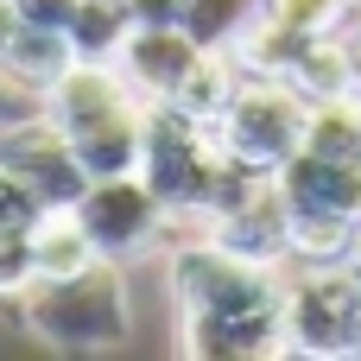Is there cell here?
I'll return each instance as SVG.
<instances>
[{"label":"cell","mask_w":361,"mask_h":361,"mask_svg":"<svg viewBox=\"0 0 361 361\" xmlns=\"http://www.w3.org/2000/svg\"><path fill=\"white\" fill-rule=\"evenodd\" d=\"M171 292H178L190 355L235 361L286 349V324H279L286 273L279 267H260L222 241H184L171 254Z\"/></svg>","instance_id":"6da1fadb"},{"label":"cell","mask_w":361,"mask_h":361,"mask_svg":"<svg viewBox=\"0 0 361 361\" xmlns=\"http://www.w3.org/2000/svg\"><path fill=\"white\" fill-rule=\"evenodd\" d=\"M44 114H51V127L70 140V152L82 159L89 178L140 171L146 102H140V89H133L114 63H89V57H76V63L51 82Z\"/></svg>","instance_id":"7a4b0ae2"},{"label":"cell","mask_w":361,"mask_h":361,"mask_svg":"<svg viewBox=\"0 0 361 361\" xmlns=\"http://www.w3.org/2000/svg\"><path fill=\"white\" fill-rule=\"evenodd\" d=\"M19 317L38 343L89 355V349H114L127 336V286H121V260H95L70 279H32L19 292Z\"/></svg>","instance_id":"3957f363"},{"label":"cell","mask_w":361,"mask_h":361,"mask_svg":"<svg viewBox=\"0 0 361 361\" xmlns=\"http://www.w3.org/2000/svg\"><path fill=\"white\" fill-rule=\"evenodd\" d=\"M216 127V146L235 159V165H247V171H279L298 146H305V127H311V102L286 82V76H273V70H241V82H235V95H228V108L209 121Z\"/></svg>","instance_id":"277c9868"},{"label":"cell","mask_w":361,"mask_h":361,"mask_svg":"<svg viewBox=\"0 0 361 361\" xmlns=\"http://www.w3.org/2000/svg\"><path fill=\"white\" fill-rule=\"evenodd\" d=\"M286 292H279V324L286 349L305 355H355V273L343 260H279Z\"/></svg>","instance_id":"5b68a950"},{"label":"cell","mask_w":361,"mask_h":361,"mask_svg":"<svg viewBox=\"0 0 361 361\" xmlns=\"http://www.w3.org/2000/svg\"><path fill=\"white\" fill-rule=\"evenodd\" d=\"M70 216L82 222V235L95 241L102 260H140L146 247L165 241V203L146 190L140 171H121V178H89L82 197L70 203Z\"/></svg>","instance_id":"8992f818"},{"label":"cell","mask_w":361,"mask_h":361,"mask_svg":"<svg viewBox=\"0 0 361 361\" xmlns=\"http://www.w3.org/2000/svg\"><path fill=\"white\" fill-rule=\"evenodd\" d=\"M0 165L38 197V209H70V203L82 197V184H89L82 159L70 152V140L51 127L44 108H38V114H19V121L0 127Z\"/></svg>","instance_id":"52a82bcc"},{"label":"cell","mask_w":361,"mask_h":361,"mask_svg":"<svg viewBox=\"0 0 361 361\" xmlns=\"http://www.w3.org/2000/svg\"><path fill=\"white\" fill-rule=\"evenodd\" d=\"M70 63H76L70 32L38 25V19H25L19 6L0 0V89H13L19 102H38V108H44L51 82H57Z\"/></svg>","instance_id":"ba28073f"},{"label":"cell","mask_w":361,"mask_h":361,"mask_svg":"<svg viewBox=\"0 0 361 361\" xmlns=\"http://www.w3.org/2000/svg\"><path fill=\"white\" fill-rule=\"evenodd\" d=\"M209 241H222V247H235V254H247L260 267H279L292 254V216H286L279 184L273 178H254L241 197H228L216 209V222H209Z\"/></svg>","instance_id":"9c48e42d"},{"label":"cell","mask_w":361,"mask_h":361,"mask_svg":"<svg viewBox=\"0 0 361 361\" xmlns=\"http://www.w3.org/2000/svg\"><path fill=\"white\" fill-rule=\"evenodd\" d=\"M197 57H203V44L184 25H133L121 57H114V70L140 89V102H171Z\"/></svg>","instance_id":"30bf717a"},{"label":"cell","mask_w":361,"mask_h":361,"mask_svg":"<svg viewBox=\"0 0 361 361\" xmlns=\"http://www.w3.org/2000/svg\"><path fill=\"white\" fill-rule=\"evenodd\" d=\"M95 260L102 254H95V241L82 235V222L70 209H38V222H32V267H38V279H70V273H82Z\"/></svg>","instance_id":"8fae6325"},{"label":"cell","mask_w":361,"mask_h":361,"mask_svg":"<svg viewBox=\"0 0 361 361\" xmlns=\"http://www.w3.org/2000/svg\"><path fill=\"white\" fill-rule=\"evenodd\" d=\"M260 19H267V0H184V32L203 51H241Z\"/></svg>","instance_id":"7c38bea8"},{"label":"cell","mask_w":361,"mask_h":361,"mask_svg":"<svg viewBox=\"0 0 361 361\" xmlns=\"http://www.w3.org/2000/svg\"><path fill=\"white\" fill-rule=\"evenodd\" d=\"M241 51H203L197 63H190V76L178 82V108L184 114H197V121H216L222 108H228V95H235V82H241Z\"/></svg>","instance_id":"4fadbf2b"},{"label":"cell","mask_w":361,"mask_h":361,"mask_svg":"<svg viewBox=\"0 0 361 361\" xmlns=\"http://www.w3.org/2000/svg\"><path fill=\"white\" fill-rule=\"evenodd\" d=\"M127 32H133L127 0H82L76 19H70V51L89 57V63H114L121 44H127Z\"/></svg>","instance_id":"5bb4252c"},{"label":"cell","mask_w":361,"mask_h":361,"mask_svg":"<svg viewBox=\"0 0 361 361\" xmlns=\"http://www.w3.org/2000/svg\"><path fill=\"white\" fill-rule=\"evenodd\" d=\"M361 13V0H267V19L298 38H330Z\"/></svg>","instance_id":"9a60e30c"},{"label":"cell","mask_w":361,"mask_h":361,"mask_svg":"<svg viewBox=\"0 0 361 361\" xmlns=\"http://www.w3.org/2000/svg\"><path fill=\"white\" fill-rule=\"evenodd\" d=\"M38 222V197L0 165V235H19V228H32Z\"/></svg>","instance_id":"2e32d148"},{"label":"cell","mask_w":361,"mask_h":361,"mask_svg":"<svg viewBox=\"0 0 361 361\" xmlns=\"http://www.w3.org/2000/svg\"><path fill=\"white\" fill-rule=\"evenodd\" d=\"M336 44H343V82H349V102H361V13L336 32Z\"/></svg>","instance_id":"e0dca14e"},{"label":"cell","mask_w":361,"mask_h":361,"mask_svg":"<svg viewBox=\"0 0 361 361\" xmlns=\"http://www.w3.org/2000/svg\"><path fill=\"white\" fill-rule=\"evenodd\" d=\"M6 6H19V13H25V19H38V25L70 32V19H76V6H82V0H6Z\"/></svg>","instance_id":"ac0fdd59"},{"label":"cell","mask_w":361,"mask_h":361,"mask_svg":"<svg viewBox=\"0 0 361 361\" xmlns=\"http://www.w3.org/2000/svg\"><path fill=\"white\" fill-rule=\"evenodd\" d=\"M133 25H184V0H127Z\"/></svg>","instance_id":"d6986e66"},{"label":"cell","mask_w":361,"mask_h":361,"mask_svg":"<svg viewBox=\"0 0 361 361\" xmlns=\"http://www.w3.org/2000/svg\"><path fill=\"white\" fill-rule=\"evenodd\" d=\"M355 349H361V279H355Z\"/></svg>","instance_id":"ffe728a7"}]
</instances>
